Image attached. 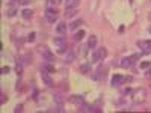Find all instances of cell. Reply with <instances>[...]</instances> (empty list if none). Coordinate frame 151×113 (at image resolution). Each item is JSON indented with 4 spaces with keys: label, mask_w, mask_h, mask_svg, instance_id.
<instances>
[{
    "label": "cell",
    "mask_w": 151,
    "mask_h": 113,
    "mask_svg": "<svg viewBox=\"0 0 151 113\" xmlns=\"http://www.w3.org/2000/svg\"><path fill=\"white\" fill-rule=\"evenodd\" d=\"M74 59H76V54L71 51V50H68V51H67V56H65V60H64V62H65V64H71V62H73Z\"/></svg>",
    "instance_id": "18"
},
{
    "label": "cell",
    "mask_w": 151,
    "mask_h": 113,
    "mask_svg": "<svg viewBox=\"0 0 151 113\" xmlns=\"http://www.w3.org/2000/svg\"><path fill=\"white\" fill-rule=\"evenodd\" d=\"M106 57H107V50L104 47L95 48L94 53H92V60L91 62H100V60H104Z\"/></svg>",
    "instance_id": "3"
},
{
    "label": "cell",
    "mask_w": 151,
    "mask_h": 113,
    "mask_svg": "<svg viewBox=\"0 0 151 113\" xmlns=\"http://www.w3.org/2000/svg\"><path fill=\"white\" fill-rule=\"evenodd\" d=\"M32 15H33V11H32V9H23V11H21V17H23L24 20L32 18Z\"/></svg>",
    "instance_id": "16"
},
{
    "label": "cell",
    "mask_w": 151,
    "mask_h": 113,
    "mask_svg": "<svg viewBox=\"0 0 151 113\" xmlns=\"http://www.w3.org/2000/svg\"><path fill=\"white\" fill-rule=\"evenodd\" d=\"M68 29H70V27H67V23H58V26H56V32H58L59 35L67 33Z\"/></svg>",
    "instance_id": "11"
},
{
    "label": "cell",
    "mask_w": 151,
    "mask_h": 113,
    "mask_svg": "<svg viewBox=\"0 0 151 113\" xmlns=\"http://www.w3.org/2000/svg\"><path fill=\"white\" fill-rule=\"evenodd\" d=\"M82 24H83V21H82V20H74V21L70 24V29H71V30H76L77 27H80Z\"/></svg>",
    "instance_id": "19"
},
{
    "label": "cell",
    "mask_w": 151,
    "mask_h": 113,
    "mask_svg": "<svg viewBox=\"0 0 151 113\" xmlns=\"http://www.w3.org/2000/svg\"><path fill=\"white\" fill-rule=\"evenodd\" d=\"M130 95H132V103L133 104H141L147 99V91L144 87H137V89L132 91Z\"/></svg>",
    "instance_id": "1"
},
{
    "label": "cell",
    "mask_w": 151,
    "mask_h": 113,
    "mask_svg": "<svg viewBox=\"0 0 151 113\" xmlns=\"http://www.w3.org/2000/svg\"><path fill=\"white\" fill-rule=\"evenodd\" d=\"M17 12H18V9H17L15 6H9V8L6 9V17L12 18V17H15V15H17Z\"/></svg>",
    "instance_id": "15"
},
{
    "label": "cell",
    "mask_w": 151,
    "mask_h": 113,
    "mask_svg": "<svg viewBox=\"0 0 151 113\" xmlns=\"http://www.w3.org/2000/svg\"><path fill=\"white\" fill-rule=\"evenodd\" d=\"M104 71H106V69L103 68V65H100V67L97 68V75H94V79H95V80H101V77H104V74H106Z\"/></svg>",
    "instance_id": "14"
},
{
    "label": "cell",
    "mask_w": 151,
    "mask_h": 113,
    "mask_svg": "<svg viewBox=\"0 0 151 113\" xmlns=\"http://www.w3.org/2000/svg\"><path fill=\"white\" fill-rule=\"evenodd\" d=\"M38 51H40V54H41L45 60H48V62H52V60L55 59L53 53L50 51V48H48V47H45V45H41L40 48H38Z\"/></svg>",
    "instance_id": "5"
},
{
    "label": "cell",
    "mask_w": 151,
    "mask_h": 113,
    "mask_svg": "<svg viewBox=\"0 0 151 113\" xmlns=\"http://www.w3.org/2000/svg\"><path fill=\"white\" fill-rule=\"evenodd\" d=\"M134 64V60H133V57L132 56H129V57H122L121 59V62H119V65H121V68H130L132 65Z\"/></svg>",
    "instance_id": "9"
},
{
    "label": "cell",
    "mask_w": 151,
    "mask_h": 113,
    "mask_svg": "<svg viewBox=\"0 0 151 113\" xmlns=\"http://www.w3.org/2000/svg\"><path fill=\"white\" fill-rule=\"evenodd\" d=\"M147 79H148V80H151V69H150V71H147Z\"/></svg>",
    "instance_id": "29"
},
{
    "label": "cell",
    "mask_w": 151,
    "mask_h": 113,
    "mask_svg": "<svg viewBox=\"0 0 151 113\" xmlns=\"http://www.w3.org/2000/svg\"><path fill=\"white\" fill-rule=\"evenodd\" d=\"M76 14H77V9H76V8H67V11H65V18H71V17H74Z\"/></svg>",
    "instance_id": "17"
},
{
    "label": "cell",
    "mask_w": 151,
    "mask_h": 113,
    "mask_svg": "<svg viewBox=\"0 0 151 113\" xmlns=\"http://www.w3.org/2000/svg\"><path fill=\"white\" fill-rule=\"evenodd\" d=\"M60 3V0H48V5H52V6H58Z\"/></svg>",
    "instance_id": "26"
},
{
    "label": "cell",
    "mask_w": 151,
    "mask_h": 113,
    "mask_svg": "<svg viewBox=\"0 0 151 113\" xmlns=\"http://www.w3.org/2000/svg\"><path fill=\"white\" fill-rule=\"evenodd\" d=\"M41 79H42V82H44V84L47 87H52L53 86V80H52V77H50V72H47L44 68L41 69Z\"/></svg>",
    "instance_id": "8"
},
{
    "label": "cell",
    "mask_w": 151,
    "mask_h": 113,
    "mask_svg": "<svg viewBox=\"0 0 151 113\" xmlns=\"http://www.w3.org/2000/svg\"><path fill=\"white\" fill-rule=\"evenodd\" d=\"M35 38H36V33L32 32V33L27 35V41H29V42H33V41H35Z\"/></svg>",
    "instance_id": "24"
},
{
    "label": "cell",
    "mask_w": 151,
    "mask_h": 113,
    "mask_svg": "<svg viewBox=\"0 0 151 113\" xmlns=\"http://www.w3.org/2000/svg\"><path fill=\"white\" fill-rule=\"evenodd\" d=\"M21 110H23V106H21V104H20V106H17V107L14 109V112H15V113H18V112H21Z\"/></svg>",
    "instance_id": "28"
},
{
    "label": "cell",
    "mask_w": 151,
    "mask_h": 113,
    "mask_svg": "<svg viewBox=\"0 0 151 113\" xmlns=\"http://www.w3.org/2000/svg\"><path fill=\"white\" fill-rule=\"evenodd\" d=\"M71 103L79 109V107H82V106L85 104V99H83L82 95H73V97H71Z\"/></svg>",
    "instance_id": "10"
},
{
    "label": "cell",
    "mask_w": 151,
    "mask_h": 113,
    "mask_svg": "<svg viewBox=\"0 0 151 113\" xmlns=\"http://www.w3.org/2000/svg\"><path fill=\"white\" fill-rule=\"evenodd\" d=\"M83 36H85V30H79L77 33L74 35V39H76V41H82Z\"/></svg>",
    "instance_id": "21"
},
{
    "label": "cell",
    "mask_w": 151,
    "mask_h": 113,
    "mask_svg": "<svg viewBox=\"0 0 151 113\" xmlns=\"http://www.w3.org/2000/svg\"><path fill=\"white\" fill-rule=\"evenodd\" d=\"M91 64H92V62H85V64H82L80 65V72L82 74H88V72H91Z\"/></svg>",
    "instance_id": "12"
},
{
    "label": "cell",
    "mask_w": 151,
    "mask_h": 113,
    "mask_svg": "<svg viewBox=\"0 0 151 113\" xmlns=\"http://www.w3.org/2000/svg\"><path fill=\"white\" fill-rule=\"evenodd\" d=\"M9 71H11L9 67H3V68H2V74H9Z\"/></svg>",
    "instance_id": "27"
},
{
    "label": "cell",
    "mask_w": 151,
    "mask_h": 113,
    "mask_svg": "<svg viewBox=\"0 0 151 113\" xmlns=\"http://www.w3.org/2000/svg\"><path fill=\"white\" fill-rule=\"evenodd\" d=\"M129 82H132V77H124V75H119V74H115L112 77V86L113 87H118V86H121L124 83H129Z\"/></svg>",
    "instance_id": "4"
},
{
    "label": "cell",
    "mask_w": 151,
    "mask_h": 113,
    "mask_svg": "<svg viewBox=\"0 0 151 113\" xmlns=\"http://www.w3.org/2000/svg\"><path fill=\"white\" fill-rule=\"evenodd\" d=\"M15 71H17V74L18 75H21L23 74V64L20 60H17V67H15Z\"/></svg>",
    "instance_id": "22"
},
{
    "label": "cell",
    "mask_w": 151,
    "mask_h": 113,
    "mask_svg": "<svg viewBox=\"0 0 151 113\" xmlns=\"http://www.w3.org/2000/svg\"><path fill=\"white\" fill-rule=\"evenodd\" d=\"M44 69H45L47 72H50V74H53V72H55V67H53L52 64H47V65H44Z\"/></svg>",
    "instance_id": "23"
},
{
    "label": "cell",
    "mask_w": 151,
    "mask_h": 113,
    "mask_svg": "<svg viewBox=\"0 0 151 113\" xmlns=\"http://www.w3.org/2000/svg\"><path fill=\"white\" fill-rule=\"evenodd\" d=\"M53 44H55L56 48H58V53L64 54V53L68 51V44H67V39H65L64 36H58V38H55V39H53Z\"/></svg>",
    "instance_id": "2"
},
{
    "label": "cell",
    "mask_w": 151,
    "mask_h": 113,
    "mask_svg": "<svg viewBox=\"0 0 151 113\" xmlns=\"http://www.w3.org/2000/svg\"><path fill=\"white\" fill-rule=\"evenodd\" d=\"M95 47H97V36L91 35L89 41H88V48H89V50H95Z\"/></svg>",
    "instance_id": "13"
},
{
    "label": "cell",
    "mask_w": 151,
    "mask_h": 113,
    "mask_svg": "<svg viewBox=\"0 0 151 113\" xmlns=\"http://www.w3.org/2000/svg\"><path fill=\"white\" fill-rule=\"evenodd\" d=\"M148 32H150V35H151V27H150V29H148Z\"/></svg>",
    "instance_id": "30"
},
{
    "label": "cell",
    "mask_w": 151,
    "mask_h": 113,
    "mask_svg": "<svg viewBox=\"0 0 151 113\" xmlns=\"http://www.w3.org/2000/svg\"><path fill=\"white\" fill-rule=\"evenodd\" d=\"M80 0H67V8H77Z\"/></svg>",
    "instance_id": "20"
},
{
    "label": "cell",
    "mask_w": 151,
    "mask_h": 113,
    "mask_svg": "<svg viewBox=\"0 0 151 113\" xmlns=\"http://www.w3.org/2000/svg\"><path fill=\"white\" fill-rule=\"evenodd\" d=\"M148 18H150V20H151V14H150V15H148Z\"/></svg>",
    "instance_id": "31"
},
{
    "label": "cell",
    "mask_w": 151,
    "mask_h": 113,
    "mask_svg": "<svg viewBox=\"0 0 151 113\" xmlns=\"http://www.w3.org/2000/svg\"><path fill=\"white\" fill-rule=\"evenodd\" d=\"M141 68H142V69L151 68V62H142V64H141Z\"/></svg>",
    "instance_id": "25"
},
{
    "label": "cell",
    "mask_w": 151,
    "mask_h": 113,
    "mask_svg": "<svg viewBox=\"0 0 151 113\" xmlns=\"http://www.w3.org/2000/svg\"><path fill=\"white\" fill-rule=\"evenodd\" d=\"M45 18L48 23H55L58 20V11L55 8H47L45 9Z\"/></svg>",
    "instance_id": "6"
},
{
    "label": "cell",
    "mask_w": 151,
    "mask_h": 113,
    "mask_svg": "<svg viewBox=\"0 0 151 113\" xmlns=\"http://www.w3.org/2000/svg\"><path fill=\"white\" fill-rule=\"evenodd\" d=\"M137 47L142 50V54L151 53V41H137Z\"/></svg>",
    "instance_id": "7"
}]
</instances>
